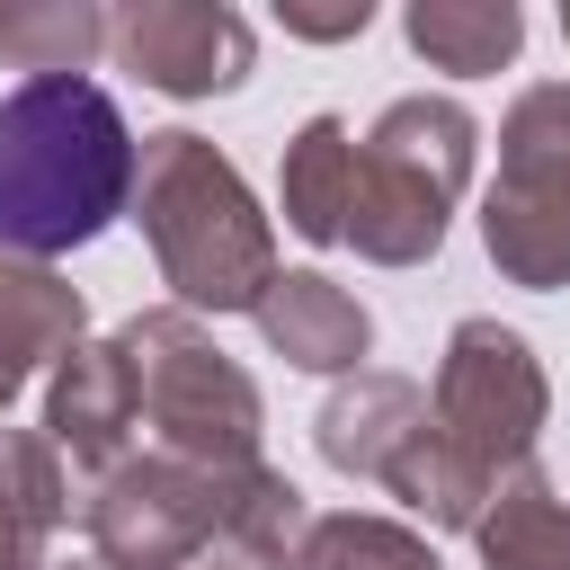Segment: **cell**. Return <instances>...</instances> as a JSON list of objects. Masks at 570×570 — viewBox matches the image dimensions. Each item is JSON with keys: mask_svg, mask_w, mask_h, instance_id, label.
I'll list each match as a JSON object with an SVG mask.
<instances>
[{"mask_svg": "<svg viewBox=\"0 0 570 570\" xmlns=\"http://www.w3.org/2000/svg\"><path fill=\"white\" fill-rule=\"evenodd\" d=\"M142 142L98 80H18L0 98V249L62 258L134 214Z\"/></svg>", "mask_w": 570, "mask_h": 570, "instance_id": "cell-1", "label": "cell"}, {"mask_svg": "<svg viewBox=\"0 0 570 570\" xmlns=\"http://www.w3.org/2000/svg\"><path fill=\"white\" fill-rule=\"evenodd\" d=\"M89 552L107 570H187L205 561L214 543H240L258 552L267 570H285L312 534V508L285 472L249 463V472H214V463H178V454H142V463H116L89 508Z\"/></svg>", "mask_w": 570, "mask_h": 570, "instance_id": "cell-2", "label": "cell"}, {"mask_svg": "<svg viewBox=\"0 0 570 570\" xmlns=\"http://www.w3.org/2000/svg\"><path fill=\"white\" fill-rule=\"evenodd\" d=\"M134 223L160 258V285L178 294V312H258V294L276 285V232L249 196V178L187 125L142 134V169H134Z\"/></svg>", "mask_w": 570, "mask_h": 570, "instance_id": "cell-3", "label": "cell"}, {"mask_svg": "<svg viewBox=\"0 0 570 570\" xmlns=\"http://www.w3.org/2000/svg\"><path fill=\"white\" fill-rule=\"evenodd\" d=\"M481 125L463 98H392L374 134L356 142V196H347V249L374 267H428L445 249L454 196L472 187Z\"/></svg>", "mask_w": 570, "mask_h": 570, "instance_id": "cell-4", "label": "cell"}, {"mask_svg": "<svg viewBox=\"0 0 570 570\" xmlns=\"http://www.w3.org/2000/svg\"><path fill=\"white\" fill-rule=\"evenodd\" d=\"M125 356H134V383H142V419L160 436V454L178 463H214V472H249L258 463V383L214 347V330L196 312H134L125 330Z\"/></svg>", "mask_w": 570, "mask_h": 570, "instance_id": "cell-5", "label": "cell"}, {"mask_svg": "<svg viewBox=\"0 0 570 570\" xmlns=\"http://www.w3.org/2000/svg\"><path fill=\"white\" fill-rule=\"evenodd\" d=\"M481 249L525 294L570 285V80H534L499 116V178L481 196Z\"/></svg>", "mask_w": 570, "mask_h": 570, "instance_id": "cell-6", "label": "cell"}, {"mask_svg": "<svg viewBox=\"0 0 570 570\" xmlns=\"http://www.w3.org/2000/svg\"><path fill=\"white\" fill-rule=\"evenodd\" d=\"M552 419V383L543 356L508 330V321H454L445 356H436V392H428V428L445 436V454L472 481H508L534 463V436Z\"/></svg>", "mask_w": 570, "mask_h": 570, "instance_id": "cell-7", "label": "cell"}, {"mask_svg": "<svg viewBox=\"0 0 570 570\" xmlns=\"http://www.w3.org/2000/svg\"><path fill=\"white\" fill-rule=\"evenodd\" d=\"M116 62L160 98H223L249 80L258 36L223 0H134L116 18Z\"/></svg>", "mask_w": 570, "mask_h": 570, "instance_id": "cell-8", "label": "cell"}, {"mask_svg": "<svg viewBox=\"0 0 570 570\" xmlns=\"http://www.w3.org/2000/svg\"><path fill=\"white\" fill-rule=\"evenodd\" d=\"M134 428H142V383H134L125 338H80L53 365V383H45V436H53V454H71V463H89L107 481L125 463Z\"/></svg>", "mask_w": 570, "mask_h": 570, "instance_id": "cell-9", "label": "cell"}, {"mask_svg": "<svg viewBox=\"0 0 570 570\" xmlns=\"http://www.w3.org/2000/svg\"><path fill=\"white\" fill-rule=\"evenodd\" d=\"M258 338L303 365V374H365V347H374V321L347 285H330L321 267H285L267 294H258Z\"/></svg>", "mask_w": 570, "mask_h": 570, "instance_id": "cell-10", "label": "cell"}, {"mask_svg": "<svg viewBox=\"0 0 570 570\" xmlns=\"http://www.w3.org/2000/svg\"><path fill=\"white\" fill-rule=\"evenodd\" d=\"M428 428V392L410 383V374H347L330 401H321V419H312V445H321V463L330 472H347V481H383L392 472V454L410 445Z\"/></svg>", "mask_w": 570, "mask_h": 570, "instance_id": "cell-11", "label": "cell"}, {"mask_svg": "<svg viewBox=\"0 0 570 570\" xmlns=\"http://www.w3.org/2000/svg\"><path fill=\"white\" fill-rule=\"evenodd\" d=\"M80 330H89L80 285H62L53 267L0 249V410L27 392L36 365H62V356L80 347Z\"/></svg>", "mask_w": 570, "mask_h": 570, "instance_id": "cell-12", "label": "cell"}, {"mask_svg": "<svg viewBox=\"0 0 570 570\" xmlns=\"http://www.w3.org/2000/svg\"><path fill=\"white\" fill-rule=\"evenodd\" d=\"M401 36L419 62L454 71V80H481V71H508L517 45H525V9L517 0H410L401 9Z\"/></svg>", "mask_w": 570, "mask_h": 570, "instance_id": "cell-13", "label": "cell"}, {"mask_svg": "<svg viewBox=\"0 0 570 570\" xmlns=\"http://www.w3.org/2000/svg\"><path fill=\"white\" fill-rule=\"evenodd\" d=\"M62 454L36 428H0V570H45V543L62 525Z\"/></svg>", "mask_w": 570, "mask_h": 570, "instance_id": "cell-14", "label": "cell"}, {"mask_svg": "<svg viewBox=\"0 0 570 570\" xmlns=\"http://www.w3.org/2000/svg\"><path fill=\"white\" fill-rule=\"evenodd\" d=\"M472 543H481V570H570V499L525 463L481 508Z\"/></svg>", "mask_w": 570, "mask_h": 570, "instance_id": "cell-15", "label": "cell"}, {"mask_svg": "<svg viewBox=\"0 0 570 570\" xmlns=\"http://www.w3.org/2000/svg\"><path fill=\"white\" fill-rule=\"evenodd\" d=\"M276 196H285V223L303 232V240H347V196H356V134L338 125V116H312L294 142H285V178H276Z\"/></svg>", "mask_w": 570, "mask_h": 570, "instance_id": "cell-16", "label": "cell"}, {"mask_svg": "<svg viewBox=\"0 0 570 570\" xmlns=\"http://www.w3.org/2000/svg\"><path fill=\"white\" fill-rule=\"evenodd\" d=\"M116 45V27L89 0H9L0 9V62L27 80H89V62Z\"/></svg>", "mask_w": 570, "mask_h": 570, "instance_id": "cell-17", "label": "cell"}, {"mask_svg": "<svg viewBox=\"0 0 570 570\" xmlns=\"http://www.w3.org/2000/svg\"><path fill=\"white\" fill-rule=\"evenodd\" d=\"M294 570H445V561H436L428 534H410V525H392V517L338 508V517H312Z\"/></svg>", "mask_w": 570, "mask_h": 570, "instance_id": "cell-18", "label": "cell"}, {"mask_svg": "<svg viewBox=\"0 0 570 570\" xmlns=\"http://www.w3.org/2000/svg\"><path fill=\"white\" fill-rule=\"evenodd\" d=\"M365 27H374V9H365V0H347V9H294V0H285V36L338 45V36H365Z\"/></svg>", "mask_w": 570, "mask_h": 570, "instance_id": "cell-19", "label": "cell"}, {"mask_svg": "<svg viewBox=\"0 0 570 570\" xmlns=\"http://www.w3.org/2000/svg\"><path fill=\"white\" fill-rule=\"evenodd\" d=\"M45 570H107V561H98V552H89V561H45Z\"/></svg>", "mask_w": 570, "mask_h": 570, "instance_id": "cell-20", "label": "cell"}, {"mask_svg": "<svg viewBox=\"0 0 570 570\" xmlns=\"http://www.w3.org/2000/svg\"><path fill=\"white\" fill-rule=\"evenodd\" d=\"M561 36H570V9H561Z\"/></svg>", "mask_w": 570, "mask_h": 570, "instance_id": "cell-21", "label": "cell"}]
</instances>
